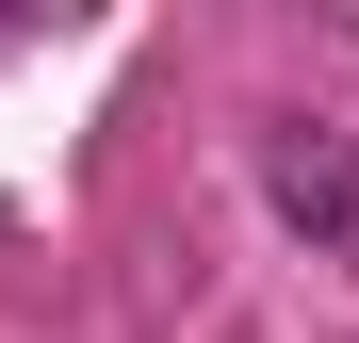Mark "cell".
I'll return each mask as SVG.
<instances>
[{"label":"cell","instance_id":"6da1fadb","mask_svg":"<svg viewBox=\"0 0 359 343\" xmlns=\"http://www.w3.org/2000/svg\"><path fill=\"white\" fill-rule=\"evenodd\" d=\"M278 213L311 229L327 262H359V163H343V147H278Z\"/></svg>","mask_w":359,"mask_h":343}]
</instances>
